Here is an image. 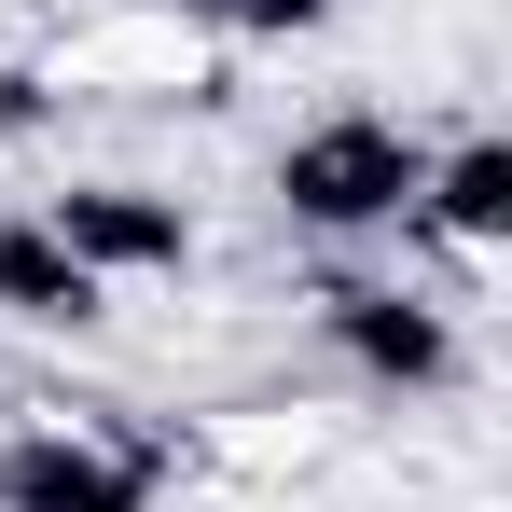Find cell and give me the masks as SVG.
<instances>
[{
	"instance_id": "obj_4",
	"label": "cell",
	"mask_w": 512,
	"mask_h": 512,
	"mask_svg": "<svg viewBox=\"0 0 512 512\" xmlns=\"http://www.w3.org/2000/svg\"><path fill=\"white\" fill-rule=\"evenodd\" d=\"M319 333L374 374V388H443L457 374V333L429 319L416 291H374V277H346V291H319Z\"/></svg>"
},
{
	"instance_id": "obj_6",
	"label": "cell",
	"mask_w": 512,
	"mask_h": 512,
	"mask_svg": "<svg viewBox=\"0 0 512 512\" xmlns=\"http://www.w3.org/2000/svg\"><path fill=\"white\" fill-rule=\"evenodd\" d=\"M416 208L457 236V250H499V236H512V139H457V153H429Z\"/></svg>"
},
{
	"instance_id": "obj_2",
	"label": "cell",
	"mask_w": 512,
	"mask_h": 512,
	"mask_svg": "<svg viewBox=\"0 0 512 512\" xmlns=\"http://www.w3.org/2000/svg\"><path fill=\"white\" fill-rule=\"evenodd\" d=\"M42 236L70 263H97V277H167V263H194V208L139 194V180H70L42 208Z\"/></svg>"
},
{
	"instance_id": "obj_7",
	"label": "cell",
	"mask_w": 512,
	"mask_h": 512,
	"mask_svg": "<svg viewBox=\"0 0 512 512\" xmlns=\"http://www.w3.org/2000/svg\"><path fill=\"white\" fill-rule=\"evenodd\" d=\"M208 28H250V42H277V28H319V0H194Z\"/></svg>"
},
{
	"instance_id": "obj_3",
	"label": "cell",
	"mask_w": 512,
	"mask_h": 512,
	"mask_svg": "<svg viewBox=\"0 0 512 512\" xmlns=\"http://www.w3.org/2000/svg\"><path fill=\"white\" fill-rule=\"evenodd\" d=\"M0 512H153V471L84 429H14L0 443Z\"/></svg>"
},
{
	"instance_id": "obj_5",
	"label": "cell",
	"mask_w": 512,
	"mask_h": 512,
	"mask_svg": "<svg viewBox=\"0 0 512 512\" xmlns=\"http://www.w3.org/2000/svg\"><path fill=\"white\" fill-rule=\"evenodd\" d=\"M97 263H70L42 222H0V319H28V333H84L97 319Z\"/></svg>"
},
{
	"instance_id": "obj_1",
	"label": "cell",
	"mask_w": 512,
	"mask_h": 512,
	"mask_svg": "<svg viewBox=\"0 0 512 512\" xmlns=\"http://www.w3.org/2000/svg\"><path fill=\"white\" fill-rule=\"evenodd\" d=\"M416 180H429V153L388 111H333L277 153V208L305 236H374V222H416Z\"/></svg>"
}]
</instances>
